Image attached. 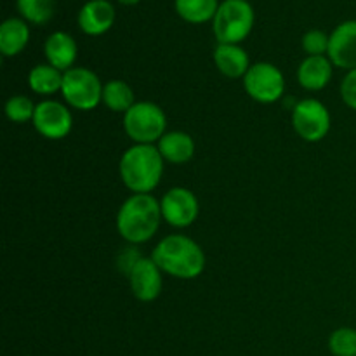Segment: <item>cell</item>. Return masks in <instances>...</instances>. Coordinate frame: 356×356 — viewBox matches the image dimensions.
I'll use <instances>...</instances> for the list:
<instances>
[{"mask_svg": "<svg viewBox=\"0 0 356 356\" xmlns=\"http://www.w3.org/2000/svg\"><path fill=\"white\" fill-rule=\"evenodd\" d=\"M332 118L325 104L318 99H302L292 108V127L306 143H318L329 134Z\"/></svg>", "mask_w": 356, "mask_h": 356, "instance_id": "ba28073f", "label": "cell"}, {"mask_svg": "<svg viewBox=\"0 0 356 356\" xmlns=\"http://www.w3.org/2000/svg\"><path fill=\"white\" fill-rule=\"evenodd\" d=\"M124 131L134 145H155L167 132V115L152 101H139L124 113Z\"/></svg>", "mask_w": 356, "mask_h": 356, "instance_id": "5b68a950", "label": "cell"}, {"mask_svg": "<svg viewBox=\"0 0 356 356\" xmlns=\"http://www.w3.org/2000/svg\"><path fill=\"white\" fill-rule=\"evenodd\" d=\"M103 104L115 113H127L136 104L134 90L124 80H110L103 87Z\"/></svg>", "mask_w": 356, "mask_h": 356, "instance_id": "44dd1931", "label": "cell"}, {"mask_svg": "<svg viewBox=\"0 0 356 356\" xmlns=\"http://www.w3.org/2000/svg\"><path fill=\"white\" fill-rule=\"evenodd\" d=\"M329 38L330 35H327L322 30H309L302 35V51L308 56H325L329 52Z\"/></svg>", "mask_w": 356, "mask_h": 356, "instance_id": "d4e9b609", "label": "cell"}, {"mask_svg": "<svg viewBox=\"0 0 356 356\" xmlns=\"http://www.w3.org/2000/svg\"><path fill=\"white\" fill-rule=\"evenodd\" d=\"M214 63L219 73L228 79H243L252 66L249 54L240 44H218L214 49Z\"/></svg>", "mask_w": 356, "mask_h": 356, "instance_id": "2e32d148", "label": "cell"}, {"mask_svg": "<svg viewBox=\"0 0 356 356\" xmlns=\"http://www.w3.org/2000/svg\"><path fill=\"white\" fill-rule=\"evenodd\" d=\"M120 3H124V6H136V3L139 2V0H118Z\"/></svg>", "mask_w": 356, "mask_h": 356, "instance_id": "83f0119b", "label": "cell"}, {"mask_svg": "<svg viewBox=\"0 0 356 356\" xmlns=\"http://www.w3.org/2000/svg\"><path fill=\"white\" fill-rule=\"evenodd\" d=\"M152 259L172 278L193 280L205 270V252L186 235H167L155 245Z\"/></svg>", "mask_w": 356, "mask_h": 356, "instance_id": "6da1fadb", "label": "cell"}, {"mask_svg": "<svg viewBox=\"0 0 356 356\" xmlns=\"http://www.w3.org/2000/svg\"><path fill=\"white\" fill-rule=\"evenodd\" d=\"M243 89L250 99L263 104H273L285 92V76L271 63H254L243 76Z\"/></svg>", "mask_w": 356, "mask_h": 356, "instance_id": "52a82bcc", "label": "cell"}, {"mask_svg": "<svg viewBox=\"0 0 356 356\" xmlns=\"http://www.w3.org/2000/svg\"><path fill=\"white\" fill-rule=\"evenodd\" d=\"M254 7L247 0H222L212 19L218 44H240L254 28Z\"/></svg>", "mask_w": 356, "mask_h": 356, "instance_id": "277c9868", "label": "cell"}, {"mask_svg": "<svg viewBox=\"0 0 356 356\" xmlns=\"http://www.w3.org/2000/svg\"><path fill=\"white\" fill-rule=\"evenodd\" d=\"M327 58L336 68H356V19H348L337 24L329 38V52Z\"/></svg>", "mask_w": 356, "mask_h": 356, "instance_id": "7c38bea8", "label": "cell"}, {"mask_svg": "<svg viewBox=\"0 0 356 356\" xmlns=\"http://www.w3.org/2000/svg\"><path fill=\"white\" fill-rule=\"evenodd\" d=\"M63 75L65 73L59 72L58 68L47 65H37L31 68L28 73V86L35 94L40 96H52L59 90L61 92L63 87Z\"/></svg>", "mask_w": 356, "mask_h": 356, "instance_id": "d6986e66", "label": "cell"}, {"mask_svg": "<svg viewBox=\"0 0 356 356\" xmlns=\"http://www.w3.org/2000/svg\"><path fill=\"white\" fill-rule=\"evenodd\" d=\"M115 23V7L108 0H89L79 13L80 30L90 37L104 35Z\"/></svg>", "mask_w": 356, "mask_h": 356, "instance_id": "4fadbf2b", "label": "cell"}, {"mask_svg": "<svg viewBox=\"0 0 356 356\" xmlns=\"http://www.w3.org/2000/svg\"><path fill=\"white\" fill-rule=\"evenodd\" d=\"M103 83L99 76L89 68L73 66L63 75L61 94L70 108L79 111H90L103 103Z\"/></svg>", "mask_w": 356, "mask_h": 356, "instance_id": "8992f818", "label": "cell"}, {"mask_svg": "<svg viewBox=\"0 0 356 356\" xmlns=\"http://www.w3.org/2000/svg\"><path fill=\"white\" fill-rule=\"evenodd\" d=\"M329 351L334 356H356V329L341 327L329 337Z\"/></svg>", "mask_w": 356, "mask_h": 356, "instance_id": "cb8c5ba5", "label": "cell"}, {"mask_svg": "<svg viewBox=\"0 0 356 356\" xmlns=\"http://www.w3.org/2000/svg\"><path fill=\"white\" fill-rule=\"evenodd\" d=\"M162 218L174 228H188L193 225L200 212L197 195L183 186L170 188L160 200Z\"/></svg>", "mask_w": 356, "mask_h": 356, "instance_id": "30bf717a", "label": "cell"}, {"mask_svg": "<svg viewBox=\"0 0 356 356\" xmlns=\"http://www.w3.org/2000/svg\"><path fill=\"white\" fill-rule=\"evenodd\" d=\"M33 127L42 138L58 141L72 132L73 117L68 106L54 99H45L37 104L33 115Z\"/></svg>", "mask_w": 356, "mask_h": 356, "instance_id": "9c48e42d", "label": "cell"}, {"mask_svg": "<svg viewBox=\"0 0 356 356\" xmlns=\"http://www.w3.org/2000/svg\"><path fill=\"white\" fill-rule=\"evenodd\" d=\"M28 42H30V28L24 19L9 17L0 24V52L3 58H13L23 52Z\"/></svg>", "mask_w": 356, "mask_h": 356, "instance_id": "ac0fdd59", "label": "cell"}, {"mask_svg": "<svg viewBox=\"0 0 356 356\" xmlns=\"http://www.w3.org/2000/svg\"><path fill=\"white\" fill-rule=\"evenodd\" d=\"M174 7L181 19L191 24H204L214 19L219 9L218 0H174Z\"/></svg>", "mask_w": 356, "mask_h": 356, "instance_id": "ffe728a7", "label": "cell"}, {"mask_svg": "<svg viewBox=\"0 0 356 356\" xmlns=\"http://www.w3.org/2000/svg\"><path fill=\"white\" fill-rule=\"evenodd\" d=\"M163 162L155 145H132L118 162L122 183L132 193H152L163 176Z\"/></svg>", "mask_w": 356, "mask_h": 356, "instance_id": "3957f363", "label": "cell"}, {"mask_svg": "<svg viewBox=\"0 0 356 356\" xmlns=\"http://www.w3.org/2000/svg\"><path fill=\"white\" fill-rule=\"evenodd\" d=\"M334 65L327 56H308L298 68V82L306 90H322L330 83Z\"/></svg>", "mask_w": 356, "mask_h": 356, "instance_id": "9a60e30c", "label": "cell"}, {"mask_svg": "<svg viewBox=\"0 0 356 356\" xmlns=\"http://www.w3.org/2000/svg\"><path fill=\"white\" fill-rule=\"evenodd\" d=\"M35 108L37 104H33V101L30 97L23 96V94H16V96L9 97L6 103V117L9 118L14 124H24L28 120H33Z\"/></svg>", "mask_w": 356, "mask_h": 356, "instance_id": "603a6c76", "label": "cell"}, {"mask_svg": "<svg viewBox=\"0 0 356 356\" xmlns=\"http://www.w3.org/2000/svg\"><path fill=\"white\" fill-rule=\"evenodd\" d=\"M162 270L152 257H141L129 273V285L134 298L141 302H152L162 294L163 277Z\"/></svg>", "mask_w": 356, "mask_h": 356, "instance_id": "8fae6325", "label": "cell"}, {"mask_svg": "<svg viewBox=\"0 0 356 356\" xmlns=\"http://www.w3.org/2000/svg\"><path fill=\"white\" fill-rule=\"evenodd\" d=\"M16 3L26 23L45 24L54 16L56 0H16Z\"/></svg>", "mask_w": 356, "mask_h": 356, "instance_id": "7402d4cb", "label": "cell"}, {"mask_svg": "<svg viewBox=\"0 0 356 356\" xmlns=\"http://www.w3.org/2000/svg\"><path fill=\"white\" fill-rule=\"evenodd\" d=\"M44 54L49 65L65 73L72 70L73 65H75L79 47H76L75 38L70 33H66V31H54L45 40Z\"/></svg>", "mask_w": 356, "mask_h": 356, "instance_id": "5bb4252c", "label": "cell"}, {"mask_svg": "<svg viewBox=\"0 0 356 356\" xmlns=\"http://www.w3.org/2000/svg\"><path fill=\"white\" fill-rule=\"evenodd\" d=\"M156 148H159L162 159L165 162L174 163V165H183L195 156L193 138L183 131L165 132Z\"/></svg>", "mask_w": 356, "mask_h": 356, "instance_id": "e0dca14e", "label": "cell"}, {"mask_svg": "<svg viewBox=\"0 0 356 356\" xmlns=\"http://www.w3.org/2000/svg\"><path fill=\"white\" fill-rule=\"evenodd\" d=\"M160 202L149 193L131 195L117 214L118 235L131 245L146 243L155 236L162 222Z\"/></svg>", "mask_w": 356, "mask_h": 356, "instance_id": "7a4b0ae2", "label": "cell"}, {"mask_svg": "<svg viewBox=\"0 0 356 356\" xmlns=\"http://www.w3.org/2000/svg\"><path fill=\"white\" fill-rule=\"evenodd\" d=\"M141 257L143 256L136 250V247H127V249L120 250V254L117 256V268L120 270V273H124L125 277H129L132 268L136 266V263H138Z\"/></svg>", "mask_w": 356, "mask_h": 356, "instance_id": "4316f807", "label": "cell"}, {"mask_svg": "<svg viewBox=\"0 0 356 356\" xmlns=\"http://www.w3.org/2000/svg\"><path fill=\"white\" fill-rule=\"evenodd\" d=\"M341 97L344 104L356 111V68L350 70L341 82Z\"/></svg>", "mask_w": 356, "mask_h": 356, "instance_id": "484cf974", "label": "cell"}]
</instances>
